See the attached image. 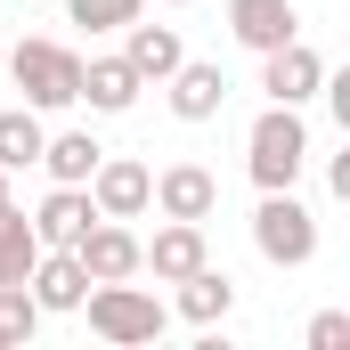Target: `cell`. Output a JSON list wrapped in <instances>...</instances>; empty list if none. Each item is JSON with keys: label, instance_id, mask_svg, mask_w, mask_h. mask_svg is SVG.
<instances>
[{"label": "cell", "instance_id": "cell-1", "mask_svg": "<svg viewBox=\"0 0 350 350\" xmlns=\"http://www.w3.org/2000/svg\"><path fill=\"white\" fill-rule=\"evenodd\" d=\"M0 74L25 90V106L33 114H66V106H82V57L66 49V41H16V49H0Z\"/></svg>", "mask_w": 350, "mask_h": 350}, {"label": "cell", "instance_id": "cell-2", "mask_svg": "<svg viewBox=\"0 0 350 350\" xmlns=\"http://www.w3.org/2000/svg\"><path fill=\"white\" fill-rule=\"evenodd\" d=\"M90 310V334L114 350H139V342H163V326H172V310L147 293V285H131V277H106V285H90L82 293Z\"/></svg>", "mask_w": 350, "mask_h": 350}, {"label": "cell", "instance_id": "cell-3", "mask_svg": "<svg viewBox=\"0 0 350 350\" xmlns=\"http://www.w3.org/2000/svg\"><path fill=\"white\" fill-rule=\"evenodd\" d=\"M310 163V122H301V106H269L261 122L245 131V172L253 187H293Z\"/></svg>", "mask_w": 350, "mask_h": 350}, {"label": "cell", "instance_id": "cell-4", "mask_svg": "<svg viewBox=\"0 0 350 350\" xmlns=\"http://www.w3.org/2000/svg\"><path fill=\"white\" fill-rule=\"evenodd\" d=\"M253 245H261V261H277V269H310L318 261V212H310L293 187H261Z\"/></svg>", "mask_w": 350, "mask_h": 350}, {"label": "cell", "instance_id": "cell-5", "mask_svg": "<svg viewBox=\"0 0 350 350\" xmlns=\"http://www.w3.org/2000/svg\"><path fill=\"white\" fill-rule=\"evenodd\" d=\"M82 187H90V204H98V220H139L147 196H155V172L139 155H98V172Z\"/></svg>", "mask_w": 350, "mask_h": 350}, {"label": "cell", "instance_id": "cell-6", "mask_svg": "<svg viewBox=\"0 0 350 350\" xmlns=\"http://www.w3.org/2000/svg\"><path fill=\"white\" fill-rule=\"evenodd\" d=\"M318 82H326V57H318L301 33L277 41V49H261V90H269V106H310Z\"/></svg>", "mask_w": 350, "mask_h": 350}, {"label": "cell", "instance_id": "cell-7", "mask_svg": "<svg viewBox=\"0 0 350 350\" xmlns=\"http://www.w3.org/2000/svg\"><path fill=\"white\" fill-rule=\"evenodd\" d=\"M66 253L82 261L90 285H106V277H139V237H131L122 220H90V228L66 245Z\"/></svg>", "mask_w": 350, "mask_h": 350}, {"label": "cell", "instance_id": "cell-8", "mask_svg": "<svg viewBox=\"0 0 350 350\" xmlns=\"http://www.w3.org/2000/svg\"><path fill=\"white\" fill-rule=\"evenodd\" d=\"M147 204H155L163 220H212V212H220V179L204 172V163H163Z\"/></svg>", "mask_w": 350, "mask_h": 350}, {"label": "cell", "instance_id": "cell-9", "mask_svg": "<svg viewBox=\"0 0 350 350\" xmlns=\"http://www.w3.org/2000/svg\"><path fill=\"white\" fill-rule=\"evenodd\" d=\"M25 293L41 301V318H66V310H82L90 277H82V261H74L66 245H41V261H33V277H25Z\"/></svg>", "mask_w": 350, "mask_h": 350}, {"label": "cell", "instance_id": "cell-10", "mask_svg": "<svg viewBox=\"0 0 350 350\" xmlns=\"http://www.w3.org/2000/svg\"><path fill=\"white\" fill-rule=\"evenodd\" d=\"M204 220H163L155 245H139V269H155V285H179L187 269H204Z\"/></svg>", "mask_w": 350, "mask_h": 350}, {"label": "cell", "instance_id": "cell-11", "mask_svg": "<svg viewBox=\"0 0 350 350\" xmlns=\"http://www.w3.org/2000/svg\"><path fill=\"white\" fill-rule=\"evenodd\" d=\"M163 90H172L179 122H212V114L228 106V74H220V66H196V57H179L172 74H163Z\"/></svg>", "mask_w": 350, "mask_h": 350}, {"label": "cell", "instance_id": "cell-12", "mask_svg": "<svg viewBox=\"0 0 350 350\" xmlns=\"http://www.w3.org/2000/svg\"><path fill=\"white\" fill-rule=\"evenodd\" d=\"M25 220H33V237H41V245H74L90 220H98V204H90V187H66V179H49V196H41Z\"/></svg>", "mask_w": 350, "mask_h": 350}, {"label": "cell", "instance_id": "cell-13", "mask_svg": "<svg viewBox=\"0 0 350 350\" xmlns=\"http://www.w3.org/2000/svg\"><path fill=\"white\" fill-rule=\"evenodd\" d=\"M228 33L261 57V49H277V41L301 33V8H293V0H228Z\"/></svg>", "mask_w": 350, "mask_h": 350}, {"label": "cell", "instance_id": "cell-14", "mask_svg": "<svg viewBox=\"0 0 350 350\" xmlns=\"http://www.w3.org/2000/svg\"><path fill=\"white\" fill-rule=\"evenodd\" d=\"M122 57H131L139 82H163L179 57H187V41H179V25H147V16H131V25H122Z\"/></svg>", "mask_w": 350, "mask_h": 350}, {"label": "cell", "instance_id": "cell-15", "mask_svg": "<svg viewBox=\"0 0 350 350\" xmlns=\"http://www.w3.org/2000/svg\"><path fill=\"white\" fill-rule=\"evenodd\" d=\"M139 74H131V57H82V98H90V114H131L139 106Z\"/></svg>", "mask_w": 350, "mask_h": 350}, {"label": "cell", "instance_id": "cell-16", "mask_svg": "<svg viewBox=\"0 0 350 350\" xmlns=\"http://www.w3.org/2000/svg\"><path fill=\"white\" fill-rule=\"evenodd\" d=\"M228 310H237V285H228V269H187V277H179V318H187V326H220V318H228Z\"/></svg>", "mask_w": 350, "mask_h": 350}, {"label": "cell", "instance_id": "cell-17", "mask_svg": "<svg viewBox=\"0 0 350 350\" xmlns=\"http://www.w3.org/2000/svg\"><path fill=\"white\" fill-rule=\"evenodd\" d=\"M98 155H106V147H98L90 131H49V139H41V172L66 179V187H82V179L98 172Z\"/></svg>", "mask_w": 350, "mask_h": 350}, {"label": "cell", "instance_id": "cell-18", "mask_svg": "<svg viewBox=\"0 0 350 350\" xmlns=\"http://www.w3.org/2000/svg\"><path fill=\"white\" fill-rule=\"evenodd\" d=\"M33 261H41V237H33V220L0 196V285H25Z\"/></svg>", "mask_w": 350, "mask_h": 350}, {"label": "cell", "instance_id": "cell-19", "mask_svg": "<svg viewBox=\"0 0 350 350\" xmlns=\"http://www.w3.org/2000/svg\"><path fill=\"white\" fill-rule=\"evenodd\" d=\"M41 139H49V131H41V114H33V106H8V114H0V172L41 163Z\"/></svg>", "mask_w": 350, "mask_h": 350}, {"label": "cell", "instance_id": "cell-20", "mask_svg": "<svg viewBox=\"0 0 350 350\" xmlns=\"http://www.w3.org/2000/svg\"><path fill=\"white\" fill-rule=\"evenodd\" d=\"M131 16H147V0H66V25L82 33H122Z\"/></svg>", "mask_w": 350, "mask_h": 350}, {"label": "cell", "instance_id": "cell-21", "mask_svg": "<svg viewBox=\"0 0 350 350\" xmlns=\"http://www.w3.org/2000/svg\"><path fill=\"white\" fill-rule=\"evenodd\" d=\"M41 334V301L25 285H0V342H33Z\"/></svg>", "mask_w": 350, "mask_h": 350}, {"label": "cell", "instance_id": "cell-22", "mask_svg": "<svg viewBox=\"0 0 350 350\" xmlns=\"http://www.w3.org/2000/svg\"><path fill=\"white\" fill-rule=\"evenodd\" d=\"M301 342H310V350H342V342H350V310H318Z\"/></svg>", "mask_w": 350, "mask_h": 350}, {"label": "cell", "instance_id": "cell-23", "mask_svg": "<svg viewBox=\"0 0 350 350\" xmlns=\"http://www.w3.org/2000/svg\"><path fill=\"white\" fill-rule=\"evenodd\" d=\"M163 8H196V0H163Z\"/></svg>", "mask_w": 350, "mask_h": 350}, {"label": "cell", "instance_id": "cell-24", "mask_svg": "<svg viewBox=\"0 0 350 350\" xmlns=\"http://www.w3.org/2000/svg\"><path fill=\"white\" fill-rule=\"evenodd\" d=\"M0 196H8V172H0Z\"/></svg>", "mask_w": 350, "mask_h": 350}]
</instances>
